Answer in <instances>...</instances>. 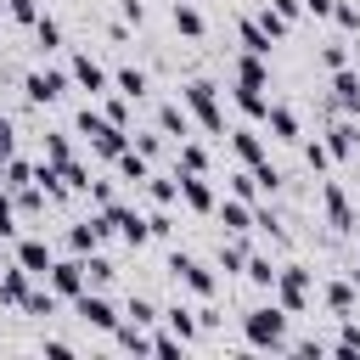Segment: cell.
Wrapping results in <instances>:
<instances>
[{
  "instance_id": "484cf974",
  "label": "cell",
  "mask_w": 360,
  "mask_h": 360,
  "mask_svg": "<svg viewBox=\"0 0 360 360\" xmlns=\"http://www.w3.org/2000/svg\"><path fill=\"white\" fill-rule=\"evenodd\" d=\"M6 186H11V191H22V186H34V169L11 158V163H6Z\"/></svg>"
},
{
  "instance_id": "f546056e",
  "label": "cell",
  "mask_w": 360,
  "mask_h": 360,
  "mask_svg": "<svg viewBox=\"0 0 360 360\" xmlns=\"http://www.w3.org/2000/svg\"><path fill=\"white\" fill-rule=\"evenodd\" d=\"M129 321H135V326H152V321H158V309H152L146 298H129Z\"/></svg>"
},
{
  "instance_id": "4fadbf2b",
  "label": "cell",
  "mask_w": 360,
  "mask_h": 360,
  "mask_svg": "<svg viewBox=\"0 0 360 360\" xmlns=\"http://www.w3.org/2000/svg\"><path fill=\"white\" fill-rule=\"evenodd\" d=\"M236 84H253V90H264V84H270V73H264V62H259L253 51L236 62Z\"/></svg>"
},
{
  "instance_id": "f35d334b",
  "label": "cell",
  "mask_w": 360,
  "mask_h": 360,
  "mask_svg": "<svg viewBox=\"0 0 360 360\" xmlns=\"http://www.w3.org/2000/svg\"><path fill=\"white\" fill-rule=\"evenodd\" d=\"M304 6H309L315 17H332V11H338V0H304Z\"/></svg>"
},
{
  "instance_id": "5b68a950",
  "label": "cell",
  "mask_w": 360,
  "mask_h": 360,
  "mask_svg": "<svg viewBox=\"0 0 360 360\" xmlns=\"http://www.w3.org/2000/svg\"><path fill=\"white\" fill-rule=\"evenodd\" d=\"M169 270H174V281H186L197 298H208V292H214V276H208L197 259H186V253H174V259H169Z\"/></svg>"
},
{
  "instance_id": "ab89813d",
  "label": "cell",
  "mask_w": 360,
  "mask_h": 360,
  "mask_svg": "<svg viewBox=\"0 0 360 360\" xmlns=\"http://www.w3.org/2000/svg\"><path fill=\"white\" fill-rule=\"evenodd\" d=\"M118 6H124V17H135V22L146 17V6H141V0H118Z\"/></svg>"
},
{
  "instance_id": "2e32d148",
  "label": "cell",
  "mask_w": 360,
  "mask_h": 360,
  "mask_svg": "<svg viewBox=\"0 0 360 360\" xmlns=\"http://www.w3.org/2000/svg\"><path fill=\"white\" fill-rule=\"evenodd\" d=\"M236 107H242L248 118H264V112H270V101H264L253 84H236Z\"/></svg>"
},
{
  "instance_id": "d6986e66",
  "label": "cell",
  "mask_w": 360,
  "mask_h": 360,
  "mask_svg": "<svg viewBox=\"0 0 360 360\" xmlns=\"http://www.w3.org/2000/svg\"><path fill=\"white\" fill-rule=\"evenodd\" d=\"M242 45H248L253 56H264V51H270V34H264V22H242Z\"/></svg>"
},
{
  "instance_id": "7402d4cb",
  "label": "cell",
  "mask_w": 360,
  "mask_h": 360,
  "mask_svg": "<svg viewBox=\"0 0 360 360\" xmlns=\"http://www.w3.org/2000/svg\"><path fill=\"white\" fill-rule=\"evenodd\" d=\"M118 90L124 96H146V73L141 68H118Z\"/></svg>"
},
{
  "instance_id": "7a4b0ae2",
  "label": "cell",
  "mask_w": 360,
  "mask_h": 360,
  "mask_svg": "<svg viewBox=\"0 0 360 360\" xmlns=\"http://www.w3.org/2000/svg\"><path fill=\"white\" fill-rule=\"evenodd\" d=\"M276 298H281V309H287V315H292V309H304V298H309V270H304V264L276 270Z\"/></svg>"
},
{
  "instance_id": "3957f363",
  "label": "cell",
  "mask_w": 360,
  "mask_h": 360,
  "mask_svg": "<svg viewBox=\"0 0 360 360\" xmlns=\"http://www.w3.org/2000/svg\"><path fill=\"white\" fill-rule=\"evenodd\" d=\"M90 287V276H84V259H62V264H51V292H62V298H79Z\"/></svg>"
},
{
  "instance_id": "4316f807",
  "label": "cell",
  "mask_w": 360,
  "mask_h": 360,
  "mask_svg": "<svg viewBox=\"0 0 360 360\" xmlns=\"http://www.w3.org/2000/svg\"><path fill=\"white\" fill-rule=\"evenodd\" d=\"M219 264H225V270H248V248H242V242H225V248H219Z\"/></svg>"
},
{
  "instance_id": "e575fe53",
  "label": "cell",
  "mask_w": 360,
  "mask_h": 360,
  "mask_svg": "<svg viewBox=\"0 0 360 360\" xmlns=\"http://www.w3.org/2000/svg\"><path fill=\"white\" fill-rule=\"evenodd\" d=\"M6 163H11V124L0 118V169H6Z\"/></svg>"
},
{
  "instance_id": "cb8c5ba5",
  "label": "cell",
  "mask_w": 360,
  "mask_h": 360,
  "mask_svg": "<svg viewBox=\"0 0 360 360\" xmlns=\"http://www.w3.org/2000/svg\"><path fill=\"white\" fill-rule=\"evenodd\" d=\"M248 281L253 287H276V264L270 259H248Z\"/></svg>"
},
{
  "instance_id": "603a6c76",
  "label": "cell",
  "mask_w": 360,
  "mask_h": 360,
  "mask_svg": "<svg viewBox=\"0 0 360 360\" xmlns=\"http://www.w3.org/2000/svg\"><path fill=\"white\" fill-rule=\"evenodd\" d=\"M158 124H163L169 135H186V112H180L174 101H163V107H158Z\"/></svg>"
},
{
  "instance_id": "8fae6325",
  "label": "cell",
  "mask_w": 360,
  "mask_h": 360,
  "mask_svg": "<svg viewBox=\"0 0 360 360\" xmlns=\"http://www.w3.org/2000/svg\"><path fill=\"white\" fill-rule=\"evenodd\" d=\"M73 79H79L84 90H107V68L90 62V56H73Z\"/></svg>"
},
{
  "instance_id": "9c48e42d",
  "label": "cell",
  "mask_w": 360,
  "mask_h": 360,
  "mask_svg": "<svg viewBox=\"0 0 360 360\" xmlns=\"http://www.w3.org/2000/svg\"><path fill=\"white\" fill-rule=\"evenodd\" d=\"M180 197H186V202H191V208H197V214H208V208H219V202H214V191H208V180H202V174H180Z\"/></svg>"
},
{
  "instance_id": "8992f818",
  "label": "cell",
  "mask_w": 360,
  "mask_h": 360,
  "mask_svg": "<svg viewBox=\"0 0 360 360\" xmlns=\"http://www.w3.org/2000/svg\"><path fill=\"white\" fill-rule=\"evenodd\" d=\"M17 264H22L28 276H51V264H56V259H51V248H45L39 236H28V242H17Z\"/></svg>"
},
{
  "instance_id": "e0dca14e",
  "label": "cell",
  "mask_w": 360,
  "mask_h": 360,
  "mask_svg": "<svg viewBox=\"0 0 360 360\" xmlns=\"http://www.w3.org/2000/svg\"><path fill=\"white\" fill-rule=\"evenodd\" d=\"M264 118H270V129H276V135H281V141H298V118H292V112H287V107H270V112H264Z\"/></svg>"
},
{
  "instance_id": "8d00e7d4",
  "label": "cell",
  "mask_w": 360,
  "mask_h": 360,
  "mask_svg": "<svg viewBox=\"0 0 360 360\" xmlns=\"http://www.w3.org/2000/svg\"><path fill=\"white\" fill-rule=\"evenodd\" d=\"M84 276H90V281H107V276H112V264H101V259H90V264H84Z\"/></svg>"
},
{
  "instance_id": "7c38bea8",
  "label": "cell",
  "mask_w": 360,
  "mask_h": 360,
  "mask_svg": "<svg viewBox=\"0 0 360 360\" xmlns=\"http://www.w3.org/2000/svg\"><path fill=\"white\" fill-rule=\"evenodd\" d=\"M174 28H180L186 39H202V11L186 6V0H174Z\"/></svg>"
},
{
  "instance_id": "836d02e7",
  "label": "cell",
  "mask_w": 360,
  "mask_h": 360,
  "mask_svg": "<svg viewBox=\"0 0 360 360\" xmlns=\"http://www.w3.org/2000/svg\"><path fill=\"white\" fill-rule=\"evenodd\" d=\"M11 231H17V214H11V197L0 191V236H11Z\"/></svg>"
},
{
  "instance_id": "ffe728a7",
  "label": "cell",
  "mask_w": 360,
  "mask_h": 360,
  "mask_svg": "<svg viewBox=\"0 0 360 360\" xmlns=\"http://www.w3.org/2000/svg\"><path fill=\"white\" fill-rule=\"evenodd\" d=\"M219 219H225L231 231H248V225H253V214H248V208H242L236 197H231V202H219Z\"/></svg>"
},
{
  "instance_id": "83f0119b",
  "label": "cell",
  "mask_w": 360,
  "mask_h": 360,
  "mask_svg": "<svg viewBox=\"0 0 360 360\" xmlns=\"http://www.w3.org/2000/svg\"><path fill=\"white\" fill-rule=\"evenodd\" d=\"M34 34H39V45L51 51V45H62V28H56V17H39L34 22Z\"/></svg>"
},
{
  "instance_id": "6da1fadb",
  "label": "cell",
  "mask_w": 360,
  "mask_h": 360,
  "mask_svg": "<svg viewBox=\"0 0 360 360\" xmlns=\"http://www.w3.org/2000/svg\"><path fill=\"white\" fill-rule=\"evenodd\" d=\"M242 338H248V349H287V309L281 304L248 309L242 315Z\"/></svg>"
},
{
  "instance_id": "9a60e30c",
  "label": "cell",
  "mask_w": 360,
  "mask_h": 360,
  "mask_svg": "<svg viewBox=\"0 0 360 360\" xmlns=\"http://www.w3.org/2000/svg\"><path fill=\"white\" fill-rule=\"evenodd\" d=\"M321 197H326V214H332V225H338V231H354V214H349V202H343V191H338V186H326Z\"/></svg>"
},
{
  "instance_id": "30bf717a",
  "label": "cell",
  "mask_w": 360,
  "mask_h": 360,
  "mask_svg": "<svg viewBox=\"0 0 360 360\" xmlns=\"http://www.w3.org/2000/svg\"><path fill=\"white\" fill-rule=\"evenodd\" d=\"M0 298H6V304H17V309L28 304V270H22V264L0 276Z\"/></svg>"
},
{
  "instance_id": "1f68e13d",
  "label": "cell",
  "mask_w": 360,
  "mask_h": 360,
  "mask_svg": "<svg viewBox=\"0 0 360 360\" xmlns=\"http://www.w3.org/2000/svg\"><path fill=\"white\" fill-rule=\"evenodd\" d=\"M304 158H309V169H326V163H332V146H321V141H309V146H304Z\"/></svg>"
},
{
  "instance_id": "277c9868",
  "label": "cell",
  "mask_w": 360,
  "mask_h": 360,
  "mask_svg": "<svg viewBox=\"0 0 360 360\" xmlns=\"http://www.w3.org/2000/svg\"><path fill=\"white\" fill-rule=\"evenodd\" d=\"M186 107L202 118V129H219V101H214V84H208V79L186 84Z\"/></svg>"
},
{
  "instance_id": "ac0fdd59",
  "label": "cell",
  "mask_w": 360,
  "mask_h": 360,
  "mask_svg": "<svg viewBox=\"0 0 360 360\" xmlns=\"http://www.w3.org/2000/svg\"><path fill=\"white\" fill-rule=\"evenodd\" d=\"M163 321H169V332H174V338H197V321H191V309H180V304H174V309H163Z\"/></svg>"
},
{
  "instance_id": "d590c367",
  "label": "cell",
  "mask_w": 360,
  "mask_h": 360,
  "mask_svg": "<svg viewBox=\"0 0 360 360\" xmlns=\"http://www.w3.org/2000/svg\"><path fill=\"white\" fill-rule=\"evenodd\" d=\"M332 17H338V22H343V28H360V11H354V6H338V11H332Z\"/></svg>"
},
{
  "instance_id": "52a82bcc",
  "label": "cell",
  "mask_w": 360,
  "mask_h": 360,
  "mask_svg": "<svg viewBox=\"0 0 360 360\" xmlns=\"http://www.w3.org/2000/svg\"><path fill=\"white\" fill-rule=\"evenodd\" d=\"M79 321H90V326H101V332L118 326V315H112V304H107L101 292H79Z\"/></svg>"
},
{
  "instance_id": "d6a6232c",
  "label": "cell",
  "mask_w": 360,
  "mask_h": 360,
  "mask_svg": "<svg viewBox=\"0 0 360 360\" xmlns=\"http://www.w3.org/2000/svg\"><path fill=\"white\" fill-rule=\"evenodd\" d=\"M180 163H186V174H202L208 158H202V146H180Z\"/></svg>"
},
{
  "instance_id": "44dd1931",
  "label": "cell",
  "mask_w": 360,
  "mask_h": 360,
  "mask_svg": "<svg viewBox=\"0 0 360 360\" xmlns=\"http://www.w3.org/2000/svg\"><path fill=\"white\" fill-rule=\"evenodd\" d=\"M326 304H332L338 315H349V309H354V287H349V281H332V287H326Z\"/></svg>"
},
{
  "instance_id": "ba28073f",
  "label": "cell",
  "mask_w": 360,
  "mask_h": 360,
  "mask_svg": "<svg viewBox=\"0 0 360 360\" xmlns=\"http://www.w3.org/2000/svg\"><path fill=\"white\" fill-rule=\"evenodd\" d=\"M62 84H68V79L45 68V73H28V84H22V90H28V101H56V96H62Z\"/></svg>"
},
{
  "instance_id": "74e56055",
  "label": "cell",
  "mask_w": 360,
  "mask_h": 360,
  "mask_svg": "<svg viewBox=\"0 0 360 360\" xmlns=\"http://www.w3.org/2000/svg\"><path fill=\"white\" fill-rule=\"evenodd\" d=\"M270 11H276V17H287V22H292V17H298V0H276V6H270Z\"/></svg>"
},
{
  "instance_id": "f1b7e54d",
  "label": "cell",
  "mask_w": 360,
  "mask_h": 360,
  "mask_svg": "<svg viewBox=\"0 0 360 360\" xmlns=\"http://www.w3.org/2000/svg\"><path fill=\"white\" fill-rule=\"evenodd\" d=\"M6 11H11V22H39V6L34 0H6Z\"/></svg>"
},
{
  "instance_id": "5bb4252c",
  "label": "cell",
  "mask_w": 360,
  "mask_h": 360,
  "mask_svg": "<svg viewBox=\"0 0 360 360\" xmlns=\"http://www.w3.org/2000/svg\"><path fill=\"white\" fill-rule=\"evenodd\" d=\"M231 152H236L242 163H264V146H259L253 129H236V135H231Z\"/></svg>"
},
{
  "instance_id": "4dcf8cb0",
  "label": "cell",
  "mask_w": 360,
  "mask_h": 360,
  "mask_svg": "<svg viewBox=\"0 0 360 360\" xmlns=\"http://www.w3.org/2000/svg\"><path fill=\"white\" fill-rule=\"evenodd\" d=\"M45 158H51L56 169H62V163H73V158H68V141H62V135H51V141H45Z\"/></svg>"
},
{
  "instance_id": "d4e9b609",
  "label": "cell",
  "mask_w": 360,
  "mask_h": 360,
  "mask_svg": "<svg viewBox=\"0 0 360 360\" xmlns=\"http://www.w3.org/2000/svg\"><path fill=\"white\" fill-rule=\"evenodd\" d=\"M354 152V124H338L332 129V158H349Z\"/></svg>"
}]
</instances>
